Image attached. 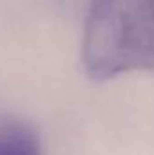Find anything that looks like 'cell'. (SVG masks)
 <instances>
[{
    "instance_id": "obj_2",
    "label": "cell",
    "mask_w": 154,
    "mask_h": 155,
    "mask_svg": "<svg viewBox=\"0 0 154 155\" xmlns=\"http://www.w3.org/2000/svg\"><path fill=\"white\" fill-rule=\"evenodd\" d=\"M0 155H42L38 135L20 121H0Z\"/></svg>"
},
{
    "instance_id": "obj_1",
    "label": "cell",
    "mask_w": 154,
    "mask_h": 155,
    "mask_svg": "<svg viewBox=\"0 0 154 155\" xmlns=\"http://www.w3.org/2000/svg\"><path fill=\"white\" fill-rule=\"evenodd\" d=\"M82 61L94 79L154 72V0H91Z\"/></svg>"
}]
</instances>
